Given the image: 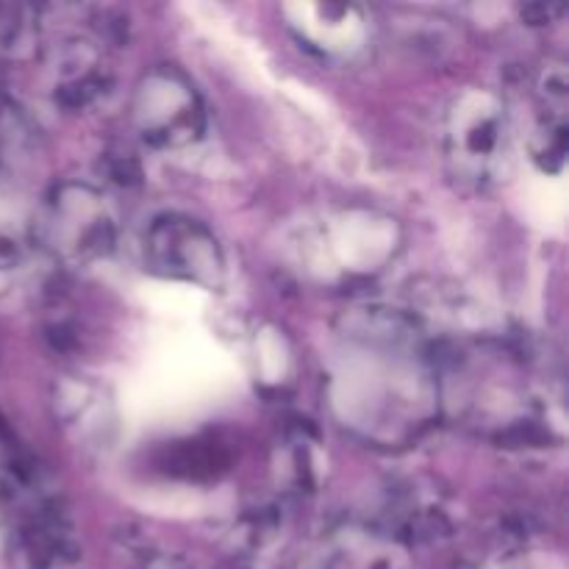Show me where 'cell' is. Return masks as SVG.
<instances>
[{
	"label": "cell",
	"instance_id": "cell-1",
	"mask_svg": "<svg viewBox=\"0 0 569 569\" xmlns=\"http://www.w3.org/2000/svg\"><path fill=\"white\" fill-rule=\"evenodd\" d=\"M28 228L44 259L70 267L94 264L117 244V214L109 198L81 181L56 183Z\"/></svg>",
	"mask_w": 569,
	"mask_h": 569
},
{
	"label": "cell",
	"instance_id": "cell-2",
	"mask_svg": "<svg viewBox=\"0 0 569 569\" xmlns=\"http://www.w3.org/2000/svg\"><path fill=\"white\" fill-rule=\"evenodd\" d=\"M445 161L461 187L487 189L500 181L511 156L509 111L492 89L470 87L445 114Z\"/></svg>",
	"mask_w": 569,
	"mask_h": 569
},
{
	"label": "cell",
	"instance_id": "cell-3",
	"mask_svg": "<svg viewBox=\"0 0 569 569\" xmlns=\"http://www.w3.org/2000/svg\"><path fill=\"white\" fill-rule=\"evenodd\" d=\"M131 122L150 148L181 150L206 133V103L178 67L159 64L137 81Z\"/></svg>",
	"mask_w": 569,
	"mask_h": 569
},
{
	"label": "cell",
	"instance_id": "cell-4",
	"mask_svg": "<svg viewBox=\"0 0 569 569\" xmlns=\"http://www.w3.org/2000/svg\"><path fill=\"white\" fill-rule=\"evenodd\" d=\"M144 264L167 281L217 292L226 283V253L206 222L187 214H161L144 231Z\"/></svg>",
	"mask_w": 569,
	"mask_h": 569
},
{
	"label": "cell",
	"instance_id": "cell-5",
	"mask_svg": "<svg viewBox=\"0 0 569 569\" xmlns=\"http://www.w3.org/2000/svg\"><path fill=\"white\" fill-rule=\"evenodd\" d=\"M289 31L322 59L353 61L370 42V26L353 3H289L283 6Z\"/></svg>",
	"mask_w": 569,
	"mask_h": 569
},
{
	"label": "cell",
	"instance_id": "cell-6",
	"mask_svg": "<svg viewBox=\"0 0 569 569\" xmlns=\"http://www.w3.org/2000/svg\"><path fill=\"white\" fill-rule=\"evenodd\" d=\"M48 67L50 94L64 111H83L103 98L111 87V76L103 56L87 37H61L42 53Z\"/></svg>",
	"mask_w": 569,
	"mask_h": 569
},
{
	"label": "cell",
	"instance_id": "cell-7",
	"mask_svg": "<svg viewBox=\"0 0 569 569\" xmlns=\"http://www.w3.org/2000/svg\"><path fill=\"white\" fill-rule=\"evenodd\" d=\"M309 569H406V561L400 545L383 533L348 528L317 550Z\"/></svg>",
	"mask_w": 569,
	"mask_h": 569
},
{
	"label": "cell",
	"instance_id": "cell-8",
	"mask_svg": "<svg viewBox=\"0 0 569 569\" xmlns=\"http://www.w3.org/2000/svg\"><path fill=\"white\" fill-rule=\"evenodd\" d=\"M42 250L31 237V228H20L9 220H0V303L20 300L37 289L44 278Z\"/></svg>",
	"mask_w": 569,
	"mask_h": 569
},
{
	"label": "cell",
	"instance_id": "cell-9",
	"mask_svg": "<svg viewBox=\"0 0 569 569\" xmlns=\"http://www.w3.org/2000/svg\"><path fill=\"white\" fill-rule=\"evenodd\" d=\"M56 409H61L64 426L76 428L81 442H109L106 428L114 422L111 403L89 383L64 381L56 392Z\"/></svg>",
	"mask_w": 569,
	"mask_h": 569
},
{
	"label": "cell",
	"instance_id": "cell-10",
	"mask_svg": "<svg viewBox=\"0 0 569 569\" xmlns=\"http://www.w3.org/2000/svg\"><path fill=\"white\" fill-rule=\"evenodd\" d=\"M39 148V131L31 117L11 98L0 94V172L31 164Z\"/></svg>",
	"mask_w": 569,
	"mask_h": 569
},
{
	"label": "cell",
	"instance_id": "cell-11",
	"mask_svg": "<svg viewBox=\"0 0 569 569\" xmlns=\"http://www.w3.org/2000/svg\"><path fill=\"white\" fill-rule=\"evenodd\" d=\"M39 31H42V9L0 3V48L14 56L37 53Z\"/></svg>",
	"mask_w": 569,
	"mask_h": 569
},
{
	"label": "cell",
	"instance_id": "cell-12",
	"mask_svg": "<svg viewBox=\"0 0 569 569\" xmlns=\"http://www.w3.org/2000/svg\"><path fill=\"white\" fill-rule=\"evenodd\" d=\"M531 156L542 170L559 172L567 156V120L565 111L548 109L531 137Z\"/></svg>",
	"mask_w": 569,
	"mask_h": 569
},
{
	"label": "cell",
	"instance_id": "cell-13",
	"mask_svg": "<svg viewBox=\"0 0 569 569\" xmlns=\"http://www.w3.org/2000/svg\"><path fill=\"white\" fill-rule=\"evenodd\" d=\"M142 569H198L189 559L176 553H161V550H150L142 556Z\"/></svg>",
	"mask_w": 569,
	"mask_h": 569
}]
</instances>
